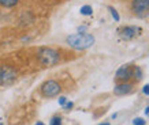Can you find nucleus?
<instances>
[{"mask_svg": "<svg viewBox=\"0 0 149 125\" xmlns=\"http://www.w3.org/2000/svg\"><path fill=\"white\" fill-rule=\"evenodd\" d=\"M68 46H71L72 49L77 50H85L91 48L95 44V37L92 34H86V33H77V34H71L66 38Z\"/></svg>", "mask_w": 149, "mask_h": 125, "instance_id": "f257e3e1", "label": "nucleus"}, {"mask_svg": "<svg viewBox=\"0 0 149 125\" xmlns=\"http://www.w3.org/2000/svg\"><path fill=\"white\" fill-rule=\"evenodd\" d=\"M37 58L42 65L52 67L60 61V54L58 50L52 49V48H40L37 52Z\"/></svg>", "mask_w": 149, "mask_h": 125, "instance_id": "f03ea898", "label": "nucleus"}, {"mask_svg": "<svg viewBox=\"0 0 149 125\" xmlns=\"http://www.w3.org/2000/svg\"><path fill=\"white\" fill-rule=\"evenodd\" d=\"M60 90H62V87H60V84L56 80H47L45 83H42V86H41V93L47 98H52V97L59 95Z\"/></svg>", "mask_w": 149, "mask_h": 125, "instance_id": "7ed1b4c3", "label": "nucleus"}, {"mask_svg": "<svg viewBox=\"0 0 149 125\" xmlns=\"http://www.w3.org/2000/svg\"><path fill=\"white\" fill-rule=\"evenodd\" d=\"M17 78V71L11 67H4L0 68V84H10L13 83Z\"/></svg>", "mask_w": 149, "mask_h": 125, "instance_id": "20e7f679", "label": "nucleus"}, {"mask_svg": "<svg viewBox=\"0 0 149 125\" xmlns=\"http://www.w3.org/2000/svg\"><path fill=\"white\" fill-rule=\"evenodd\" d=\"M131 7L136 14H146L149 11V0H133Z\"/></svg>", "mask_w": 149, "mask_h": 125, "instance_id": "39448f33", "label": "nucleus"}, {"mask_svg": "<svg viewBox=\"0 0 149 125\" xmlns=\"http://www.w3.org/2000/svg\"><path fill=\"white\" fill-rule=\"evenodd\" d=\"M131 76H133V68L130 65H122L116 71V78L119 80H129Z\"/></svg>", "mask_w": 149, "mask_h": 125, "instance_id": "423d86ee", "label": "nucleus"}, {"mask_svg": "<svg viewBox=\"0 0 149 125\" xmlns=\"http://www.w3.org/2000/svg\"><path fill=\"white\" fill-rule=\"evenodd\" d=\"M137 31H138V29L136 26H127L120 30V37L123 40H130V38L137 36Z\"/></svg>", "mask_w": 149, "mask_h": 125, "instance_id": "0eeeda50", "label": "nucleus"}, {"mask_svg": "<svg viewBox=\"0 0 149 125\" xmlns=\"http://www.w3.org/2000/svg\"><path fill=\"white\" fill-rule=\"evenodd\" d=\"M131 89H133V86H131V84H127V83H125V84H118V86H115L113 93L116 94V95H125V94H129V93H130Z\"/></svg>", "mask_w": 149, "mask_h": 125, "instance_id": "6e6552de", "label": "nucleus"}, {"mask_svg": "<svg viewBox=\"0 0 149 125\" xmlns=\"http://www.w3.org/2000/svg\"><path fill=\"white\" fill-rule=\"evenodd\" d=\"M19 3V0H0V5L3 7H7V8H11V7H15V5Z\"/></svg>", "mask_w": 149, "mask_h": 125, "instance_id": "1a4fd4ad", "label": "nucleus"}, {"mask_svg": "<svg viewBox=\"0 0 149 125\" xmlns=\"http://www.w3.org/2000/svg\"><path fill=\"white\" fill-rule=\"evenodd\" d=\"M79 12L82 14V15H85V16H89V15H92L93 14V8H92L91 5H82L81 8H79Z\"/></svg>", "mask_w": 149, "mask_h": 125, "instance_id": "9d476101", "label": "nucleus"}, {"mask_svg": "<svg viewBox=\"0 0 149 125\" xmlns=\"http://www.w3.org/2000/svg\"><path fill=\"white\" fill-rule=\"evenodd\" d=\"M109 10V12H111V15H112V18L115 19V22H119L120 21V16H119V14H118V11L113 7H108Z\"/></svg>", "mask_w": 149, "mask_h": 125, "instance_id": "9b49d317", "label": "nucleus"}, {"mask_svg": "<svg viewBox=\"0 0 149 125\" xmlns=\"http://www.w3.org/2000/svg\"><path fill=\"white\" fill-rule=\"evenodd\" d=\"M49 125H62V118H60V117H54V118L51 120Z\"/></svg>", "mask_w": 149, "mask_h": 125, "instance_id": "f8f14e48", "label": "nucleus"}, {"mask_svg": "<svg viewBox=\"0 0 149 125\" xmlns=\"http://www.w3.org/2000/svg\"><path fill=\"white\" fill-rule=\"evenodd\" d=\"M133 124L134 125H146V122H145L144 118L138 117V118H134V120H133Z\"/></svg>", "mask_w": 149, "mask_h": 125, "instance_id": "ddd939ff", "label": "nucleus"}, {"mask_svg": "<svg viewBox=\"0 0 149 125\" xmlns=\"http://www.w3.org/2000/svg\"><path fill=\"white\" fill-rule=\"evenodd\" d=\"M134 78H136L137 80H140L141 78H142V72H141L140 68H134Z\"/></svg>", "mask_w": 149, "mask_h": 125, "instance_id": "4468645a", "label": "nucleus"}, {"mask_svg": "<svg viewBox=\"0 0 149 125\" xmlns=\"http://www.w3.org/2000/svg\"><path fill=\"white\" fill-rule=\"evenodd\" d=\"M64 110H71L72 107H74V103L72 102H66V105H64Z\"/></svg>", "mask_w": 149, "mask_h": 125, "instance_id": "2eb2a0df", "label": "nucleus"}, {"mask_svg": "<svg viewBox=\"0 0 149 125\" xmlns=\"http://www.w3.org/2000/svg\"><path fill=\"white\" fill-rule=\"evenodd\" d=\"M66 102H67V98H66V97H60V98H59V105H60V106H64Z\"/></svg>", "mask_w": 149, "mask_h": 125, "instance_id": "dca6fc26", "label": "nucleus"}, {"mask_svg": "<svg viewBox=\"0 0 149 125\" xmlns=\"http://www.w3.org/2000/svg\"><path fill=\"white\" fill-rule=\"evenodd\" d=\"M142 93L145 94V95H149V84H145L144 89H142Z\"/></svg>", "mask_w": 149, "mask_h": 125, "instance_id": "f3484780", "label": "nucleus"}, {"mask_svg": "<svg viewBox=\"0 0 149 125\" xmlns=\"http://www.w3.org/2000/svg\"><path fill=\"white\" fill-rule=\"evenodd\" d=\"M85 30H86L85 26H79V27H78V33H85Z\"/></svg>", "mask_w": 149, "mask_h": 125, "instance_id": "a211bd4d", "label": "nucleus"}, {"mask_svg": "<svg viewBox=\"0 0 149 125\" xmlns=\"http://www.w3.org/2000/svg\"><path fill=\"white\" fill-rule=\"evenodd\" d=\"M34 125H45V124H44L42 121H37V122H36V124H34Z\"/></svg>", "mask_w": 149, "mask_h": 125, "instance_id": "6ab92c4d", "label": "nucleus"}, {"mask_svg": "<svg viewBox=\"0 0 149 125\" xmlns=\"http://www.w3.org/2000/svg\"><path fill=\"white\" fill-rule=\"evenodd\" d=\"M145 114H146V116H149V106L145 109Z\"/></svg>", "mask_w": 149, "mask_h": 125, "instance_id": "aec40b11", "label": "nucleus"}, {"mask_svg": "<svg viewBox=\"0 0 149 125\" xmlns=\"http://www.w3.org/2000/svg\"><path fill=\"white\" fill-rule=\"evenodd\" d=\"M100 125H109V122H103V124H100Z\"/></svg>", "mask_w": 149, "mask_h": 125, "instance_id": "412c9836", "label": "nucleus"}, {"mask_svg": "<svg viewBox=\"0 0 149 125\" xmlns=\"http://www.w3.org/2000/svg\"><path fill=\"white\" fill-rule=\"evenodd\" d=\"M0 125H4V124H3V122H0Z\"/></svg>", "mask_w": 149, "mask_h": 125, "instance_id": "4be33fe9", "label": "nucleus"}]
</instances>
